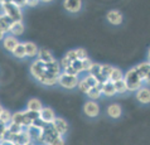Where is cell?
Instances as JSON below:
<instances>
[{
  "label": "cell",
  "instance_id": "cell-1",
  "mask_svg": "<svg viewBox=\"0 0 150 145\" xmlns=\"http://www.w3.org/2000/svg\"><path fill=\"white\" fill-rule=\"evenodd\" d=\"M124 81L126 82L127 91H137L141 87V83H143V80L137 73L136 67L131 68L130 71L126 72V74L124 76Z\"/></svg>",
  "mask_w": 150,
  "mask_h": 145
},
{
  "label": "cell",
  "instance_id": "cell-2",
  "mask_svg": "<svg viewBox=\"0 0 150 145\" xmlns=\"http://www.w3.org/2000/svg\"><path fill=\"white\" fill-rule=\"evenodd\" d=\"M3 10L4 14H6L13 22H22V11L18 5L11 1V3H4L3 4Z\"/></svg>",
  "mask_w": 150,
  "mask_h": 145
},
{
  "label": "cell",
  "instance_id": "cell-3",
  "mask_svg": "<svg viewBox=\"0 0 150 145\" xmlns=\"http://www.w3.org/2000/svg\"><path fill=\"white\" fill-rule=\"evenodd\" d=\"M78 76H71V74L67 73H59L58 74V83H59L62 87L64 88H74L77 85H78Z\"/></svg>",
  "mask_w": 150,
  "mask_h": 145
},
{
  "label": "cell",
  "instance_id": "cell-4",
  "mask_svg": "<svg viewBox=\"0 0 150 145\" xmlns=\"http://www.w3.org/2000/svg\"><path fill=\"white\" fill-rule=\"evenodd\" d=\"M42 85H45V86H53L58 83V76L57 74H53V73H49L45 71L43 74H40V76L37 78Z\"/></svg>",
  "mask_w": 150,
  "mask_h": 145
},
{
  "label": "cell",
  "instance_id": "cell-5",
  "mask_svg": "<svg viewBox=\"0 0 150 145\" xmlns=\"http://www.w3.org/2000/svg\"><path fill=\"white\" fill-rule=\"evenodd\" d=\"M83 111L88 117H96L100 114V107L95 101H87L83 106Z\"/></svg>",
  "mask_w": 150,
  "mask_h": 145
},
{
  "label": "cell",
  "instance_id": "cell-6",
  "mask_svg": "<svg viewBox=\"0 0 150 145\" xmlns=\"http://www.w3.org/2000/svg\"><path fill=\"white\" fill-rule=\"evenodd\" d=\"M45 72V63L43 61H35V62H33V64L30 66V73H32V76L34 77V78H38L40 74H43Z\"/></svg>",
  "mask_w": 150,
  "mask_h": 145
},
{
  "label": "cell",
  "instance_id": "cell-7",
  "mask_svg": "<svg viewBox=\"0 0 150 145\" xmlns=\"http://www.w3.org/2000/svg\"><path fill=\"white\" fill-rule=\"evenodd\" d=\"M63 6L69 13H78L82 8V1L81 0H64Z\"/></svg>",
  "mask_w": 150,
  "mask_h": 145
},
{
  "label": "cell",
  "instance_id": "cell-8",
  "mask_svg": "<svg viewBox=\"0 0 150 145\" xmlns=\"http://www.w3.org/2000/svg\"><path fill=\"white\" fill-rule=\"evenodd\" d=\"M107 20L112 25H120L122 23V14L119 10H110L107 13Z\"/></svg>",
  "mask_w": 150,
  "mask_h": 145
},
{
  "label": "cell",
  "instance_id": "cell-9",
  "mask_svg": "<svg viewBox=\"0 0 150 145\" xmlns=\"http://www.w3.org/2000/svg\"><path fill=\"white\" fill-rule=\"evenodd\" d=\"M137 101L141 103H150V88L146 87H140L136 93Z\"/></svg>",
  "mask_w": 150,
  "mask_h": 145
},
{
  "label": "cell",
  "instance_id": "cell-10",
  "mask_svg": "<svg viewBox=\"0 0 150 145\" xmlns=\"http://www.w3.org/2000/svg\"><path fill=\"white\" fill-rule=\"evenodd\" d=\"M39 117L45 122H52L53 120H54L56 115H54V111H53L51 107H43V109L39 111Z\"/></svg>",
  "mask_w": 150,
  "mask_h": 145
},
{
  "label": "cell",
  "instance_id": "cell-11",
  "mask_svg": "<svg viewBox=\"0 0 150 145\" xmlns=\"http://www.w3.org/2000/svg\"><path fill=\"white\" fill-rule=\"evenodd\" d=\"M3 44H4V48H5L6 51L13 52L16 45L19 44V42H18V39L15 38V35H8L3 39Z\"/></svg>",
  "mask_w": 150,
  "mask_h": 145
},
{
  "label": "cell",
  "instance_id": "cell-12",
  "mask_svg": "<svg viewBox=\"0 0 150 145\" xmlns=\"http://www.w3.org/2000/svg\"><path fill=\"white\" fill-rule=\"evenodd\" d=\"M52 122H53V125H54L56 130L59 132L61 135H64L66 132L68 131V125H67V122H66L62 117H54V120H53Z\"/></svg>",
  "mask_w": 150,
  "mask_h": 145
},
{
  "label": "cell",
  "instance_id": "cell-13",
  "mask_svg": "<svg viewBox=\"0 0 150 145\" xmlns=\"http://www.w3.org/2000/svg\"><path fill=\"white\" fill-rule=\"evenodd\" d=\"M101 91L102 93L107 97H111L116 93V90H115V86H114V82L111 81H106L105 83H101Z\"/></svg>",
  "mask_w": 150,
  "mask_h": 145
},
{
  "label": "cell",
  "instance_id": "cell-14",
  "mask_svg": "<svg viewBox=\"0 0 150 145\" xmlns=\"http://www.w3.org/2000/svg\"><path fill=\"white\" fill-rule=\"evenodd\" d=\"M27 132H28V135L30 136L32 140H34V139L39 140L40 135H42V127L35 126V125H33V124H30L29 126H27Z\"/></svg>",
  "mask_w": 150,
  "mask_h": 145
},
{
  "label": "cell",
  "instance_id": "cell-15",
  "mask_svg": "<svg viewBox=\"0 0 150 145\" xmlns=\"http://www.w3.org/2000/svg\"><path fill=\"white\" fill-rule=\"evenodd\" d=\"M121 112H122V110L117 103H111V105L107 107V115L112 119H119L120 116H121Z\"/></svg>",
  "mask_w": 150,
  "mask_h": 145
},
{
  "label": "cell",
  "instance_id": "cell-16",
  "mask_svg": "<svg viewBox=\"0 0 150 145\" xmlns=\"http://www.w3.org/2000/svg\"><path fill=\"white\" fill-rule=\"evenodd\" d=\"M136 71L139 73V76L141 77V80L145 81V77L150 71V62H144V63H140L136 66Z\"/></svg>",
  "mask_w": 150,
  "mask_h": 145
},
{
  "label": "cell",
  "instance_id": "cell-17",
  "mask_svg": "<svg viewBox=\"0 0 150 145\" xmlns=\"http://www.w3.org/2000/svg\"><path fill=\"white\" fill-rule=\"evenodd\" d=\"M9 32H10L13 35H15V37L22 35L23 32H24V25H23V23H22V22H13V23H11V25H10Z\"/></svg>",
  "mask_w": 150,
  "mask_h": 145
},
{
  "label": "cell",
  "instance_id": "cell-18",
  "mask_svg": "<svg viewBox=\"0 0 150 145\" xmlns=\"http://www.w3.org/2000/svg\"><path fill=\"white\" fill-rule=\"evenodd\" d=\"M11 23H13V20H11L6 14L0 15V29H1L4 33H5V32H9Z\"/></svg>",
  "mask_w": 150,
  "mask_h": 145
},
{
  "label": "cell",
  "instance_id": "cell-19",
  "mask_svg": "<svg viewBox=\"0 0 150 145\" xmlns=\"http://www.w3.org/2000/svg\"><path fill=\"white\" fill-rule=\"evenodd\" d=\"M24 47H25V52H27V57H35L37 54H38L39 49L38 47H37L35 43L33 42H27L25 44H24Z\"/></svg>",
  "mask_w": 150,
  "mask_h": 145
},
{
  "label": "cell",
  "instance_id": "cell-20",
  "mask_svg": "<svg viewBox=\"0 0 150 145\" xmlns=\"http://www.w3.org/2000/svg\"><path fill=\"white\" fill-rule=\"evenodd\" d=\"M27 109L30 110V111H38L39 112V111L43 109V105H42V102L38 100V98H30L27 103Z\"/></svg>",
  "mask_w": 150,
  "mask_h": 145
},
{
  "label": "cell",
  "instance_id": "cell-21",
  "mask_svg": "<svg viewBox=\"0 0 150 145\" xmlns=\"http://www.w3.org/2000/svg\"><path fill=\"white\" fill-rule=\"evenodd\" d=\"M59 67L61 64L58 63L57 61H52V62H48L45 63V71L49 72V73H53V74H59Z\"/></svg>",
  "mask_w": 150,
  "mask_h": 145
},
{
  "label": "cell",
  "instance_id": "cell-22",
  "mask_svg": "<svg viewBox=\"0 0 150 145\" xmlns=\"http://www.w3.org/2000/svg\"><path fill=\"white\" fill-rule=\"evenodd\" d=\"M38 59L43 61L44 63H48V62L54 61V58H53L52 53L49 52V51H47V49H44V48H42L40 51L38 52Z\"/></svg>",
  "mask_w": 150,
  "mask_h": 145
},
{
  "label": "cell",
  "instance_id": "cell-23",
  "mask_svg": "<svg viewBox=\"0 0 150 145\" xmlns=\"http://www.w3.org/2000/svg\"><path fill=\"white\" fill-rule=\"evenodd\" d=\"M102 95V91H101V83H98L96 87H91L90 91L87 92V96L90 97V100H96L100 96Z\"/></svg>",
  "mask_w": 150,
  "mask_h": 145
},
{
  "label": "cell",
  "instance_id": "cell-24",
  "mask_svg": "<svg viewBox=\"0 0 150 145\" xmlns=\"http://www.w3.org/2000/svg\"><path fill=\"white\" fill-rule=\"evenodd\" d=\"M120 80H124L122 71L121 69H119V68H112V71L110 73V77H109V81L116 82V81H120Z\"/></svg>",
  "mask_w": 150,
  "mask_h": 145
},
{
  "label": "cell",
  "instance_id": "cell-25",
  "mask_svg": "<svg viewBox=\"0 0 150 145\" xmlns=\"http://www.w3.org/2000/svg\"><path fill=\"white\" fill-rule=\"evenodd\" d=\"M13 54L16 57V58H20V59H22V58H24V57H27V52H25V47H24V44H22V43H19L18 45H16L15 47V49L13 52Z\"/></svg>",
  "mask_w": 150,
  "mask_h": 145
},
{
  "label": "cell",
  "instance_id": "cell-26",
  "mask_svg": "<svg viewBox=\"0 0 150 145\" xmlns=\"http://www.w3.org/2000/svg\"><path fill=\"white\" fill-rule=\"evenodd\" d=\"M6 129L9 130L10 132H13V134H19V132H22V131H23V125L10 121V122L6 125Z\"/></svg>",
  "mask_w": 150,
  "mask_h": 145
},
{
  "label": "cell",
  "instance_id": "cell-27",
  "mask_svg": "<svg viewBox=\"0 0 150 145\" xmlns=\"http://www.w3.org/2000/svg\"><path fill=\"white\" fill-rule=\"evenodd\" d=\"M114 86H115L116 93H124V92H126V91H127L126 82H125L124 80H120V81L114 82Z\"/></svg>",
  "mask_w": 150,
  "mask_h": 145
},
{
  "label": "cell",
  "instance_id": "cell-28",
  "mask_svg": "<svg viewBox=\"0 0 150 145\" xmlns=\"http://www.w3.org/2000/svg\"><path fill=\"white\" fill-rule=\"evenodd\" d=\"M11 115L10 114V111H8V110H3L1 111V114H0V121L4 122L5 125H8L10 121H11Z\"/></svg>",
  "mask_w": 150,
  "mask_h": 145
},
{
  "label": "cell",
  "instance_id": "cell-29",
  "mask_svg": "<svg viewBox=\"0 0 150 145\" xmlns=\"http://www.w3.org/2000/svg\"><path fill=\"white\" fill-rule=\"evenodd\" d=\"M11 121L23 125V122H24V111H19V112L13 114V116H11Z\"/></svg>",
  "mask_w": 150,
  "mask_h": 145
},
{
  "label": "cell",
  "instance_id": "cell-30",
  "mask_svg": "<svg viewBox=\"0 0 150 145\" xmlns=\"http://www.w3.org/2000/svg\"><path fill=\"white\" fill-rule=\"evenodd\" d=\"M77 86H78V88H80L81 92L86 93V95H87V92H88L90 88H91V87L88 86V83L86 82L85 78H83V80H80V81H78V85H77Z\"/></svg>",
  "mask_w": 150,
  "mask_h": 145
},
{
  "label": "cell",
  "instance_id": "cell-31",
  "mask_svg": "<svg viewBox=\"0 0 150 145\" xmlns=\"http://www.w3.org/2000/svg\"><path fill=\"white\" fill-rule=\"evenodd\" d=\"M85 80H86L87 83H88V86H90V87H96V86L98 85L97 77L93 76V74H90V73H88V76L85 77Z\"/></svg>",
  "mask_w": 150,
  "mask_h": 145
},
{
  "label": "cell",
  "instance_id": "cell-32",
  "mask_svg": "<svg viewBox=\"0 0 150 145\" xmlns=\"http://www.w3.org/2000/svg\"><path fill=\"white\" fill-rule=\"evenodd\" d=\"M88 73H90V74H93V76H98V74L101 73V64H98V63H92L91 68L88 69Z\"/></svg>",
  "mask_w": 150,
  "mask_h": 145
},
{
  "label": "cell",
  "instance_id": "cell-33",
  "mask_svg": "<svg viewBox=\"0 0 150 145\" xmlns=\"http://www.w3.org/2000/svg\"><path fill=\"white\" fill-rule=\"evenodd\" d=\"M112 68H114V67L110 66V64H101V74H102V76H105L106 78H109Z\"/></svg>",
  "mask_w": 150,
  "mask_h": 145
},
{
  "label": "cell",
  "instance_id": "cell-34",
  "mask_svg": "<svg viewBox=\"0 0 150 145\" xmlns=\"http://www.w3.org/2000/svg\"><path fill=\"white\" fill-rule=\"evenodd\" d=\"M81 62H82V71H87V72H88V69L91 68V66H92L93 62L91 61L88 57H86L85 59H81Z\"/></svg>",
  "mask_w": 150,
  "mask_h": 145
},
{
  "label": "cell",
  "instance_id": "cell-35",
  "mask_svg": "<svg viewBox=\"0 0 150 145\" xmlns=\"http://www.w3.org/2000/svg\"><path fill=\"white\" fill-rule=\"evenodd\" d=\"M72 67L76 69V71L78 72V73H81V72H83L82 71V62H81V59H76V61H73L72 62Z\"/></svg>",
  "mask_w": 150,
  "mask_h": 145
},
{
  "label": "cell",
  "instance_id": "cell-36",
  "mask_svg": "<svg viewBox=\"0 0 150 145\" xmlns=\"http://www.w3.org/2000/svg\"><path fill=\"white\" fill-rule=\"evenodd\" d=\"M76 53H77V58L78 59H85V58L87 57V51L83 48H78L76 49Z\"/></svg>",
  "mask_w": 150,
  "mask_h": 145
},
{
  "label": "cell",
  "instance_id": "cell-37",
  "mask_svg": "<svg viewBox=\"0 0 150 145\" xmlns=\"http://www.w3.org/2000/svg\"><path fill=\"white\" fill-rule=\"evenodd\" d=\"M61 66H62V67H63V69H64V68L69 67V66H72V61L68 59L67 57H63V58L61 59Z\"/></svg>",
  "mask_w": 150,
  "mask_h": 145
},
{
  "label": "cell",
  "instance_id": "cell-38",
  "mask_svg": "<svg viewBox=\"0 0 150 145\" xmlns=\"http://www.w3.org/2000/svg\"><path fill=\"white\" fill-rule=\"evenodd\" d=\"M66 57H67L68 59H71L72 62H73V61H76V59H78L76 51H68L67 53H66Z\"/></svg>",
  "mask_w": 150,
  "mask_h": 145
},
{
  "label": "cell",
  "instance_id": "cell-39",
  "mask_svg": "<svg viewBox=\"0 0 150 145\" xmlns=\"http://www.w3.org/2000/svg\"><path fill=\"white\" fill-rule=\"evenodd\" d=\"M64 73H67V74H71V76H78V73L76 69H74L72 66H69V67H67V68H64Z\"/></svg>",
  "mask_w": 150,
  "mask_h": 145
},
{
  "label": "cell",
  "instance_id": "cell-40",
  "mask_svg": "<svg viewBox=\"0 0 150 145\" xmlns=\"http://www.w3.org/2000/svg\"><path fill=\"white\" fill-rule=\"evenodd\" d=\"M25 1H27V5H28V6H32V8H34V6H37V5H38L40 0H25Z\"/></svg>",
  "mask_w": 150,
  "mask_h": 145
},
{
  "label": "cell",
  "instance_id": "cell-41",
  "mask_svg": "<svg viewBox=\"0 0 150 145\" xmlns=\"http://www.w3.org/2000/svg\"><path fill=\"white\" fill-rule=\"evenodd\" d=\"M13 3L15 4V5H18L19 8L27 5V1H25V0H13Z\"/></svg>",
  "mask_w": 150,
  "mask_h": 145
},
{
  "label": "cell",
  "instance_id": "cell-42",
  "mask_svg": "<svg viewBox=\"0 0 150 145\" xmlns=\"http://www.w3.org/2000/svg\"><path fill=\"white\" fill-rule=\"evenodd\" d=\"M145 81H146V83L150 85V71H149V73L146 74V77H145Z\"/></svg>",
  "mask_w": 150,
  "mask_h": 145
},
{
  "label": "cell",
  "instance_id": "cell-43",
  "mask_svg": "<svg viewBox=\"0 0 150 145\" xmlns=\"http://www.w3.org/2000/svg\"><path fill=\"white\" fill-rule=\"evenodd\" d=\"M4 39V32L0 29V40H3Z\"/></svg>",
  "mask_w": 150,
  "mask_h": 145
},
{
  "label": "cell",
  "instance_id": "cell-44",
  "mask_svg": "<svg viewBox=\"0 0 150 145\" xmlns=\"http://www.w3.org/2000/svg\"><path fill=\"white\" fill-rule=\"evenodd\" d=\"M148 62H150V49H149V52H148Z\"/></svg>",
  "mask_w": 150,
  "mask_h": 145
},
{
  "label": "cell",
  "instance_id": "cell-45",
  "mask_svg": "<svg viewBox=\"0 0 150 145\" xmlns=\"http://www.w3.org/2000/svg\"><path fill=\"white\" fill-rule=\"evenodd\" d=\"M40 1H44V3H49V1H52V0H40Z\"/></svg>",
  "mask_w": 150,
  "mask_h": 145
},
{
  "label": "cell",
  "instance_id": "cell-46",
  "mask_svg": "<svg viewBox=\"0 0 150 145\" xmlns=\"http://www.w3.org/2000/svg\"><path fill=\"white\" fill-rule=\"evenodd\" d=\"M3 110H4V109H3L1 106H0V114H1V111H3Z\"/></svg>",
  "mask_w": 150,
  "mask_h": 145
}]
</instances>
